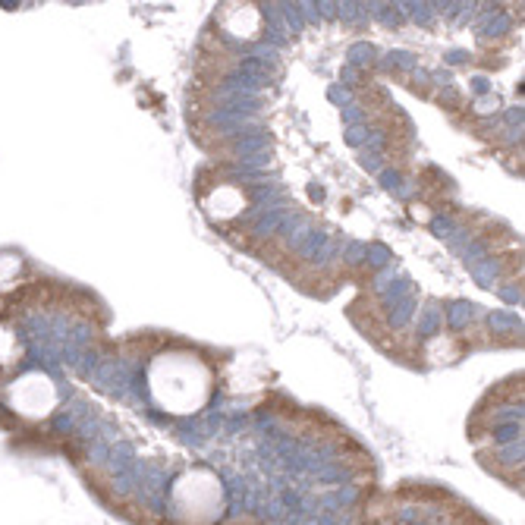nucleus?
<instances>
[{
    "label": "nucleus",
    "instance_id": "7ed1b4c3",
    "mask_svg": "<svg viewBox=\"0 0 525 525\" xmlns=\"http://www.w3.org/2000/svg\"><path fill=\"white\" fill-rule=\"evenodd\" d=\"M19 362H22L19 337H16V330L0 324V381L13 375V371L19 368Z\"/></svg>",
    "mask_w": 525,
    "mask_h": 525
},
{
    "label": "nucleus",
    "instance_id": "f03ea898",
    "mask_svg": "<svg viewBox=\"0 0 525 525\" xmlns=\"http://www.w3.org/2000/svg\"><path fill=\"white\" fill-rule=\"evenodd\" d=\"M10 406H13L19 416L42 418L57 406V387L51 384L48 375L28 371V375H22L19 381H13V387H10Z\"/></svg>",
    "mask_w": 525,
    "mask_h": 525
},
{
    "label": "nucleus",
    "instance_id": "f257e3e1",
    "mask_svg": "<svg viewBox=\"0 0 525 525\" xmlns=\"http://www.w3.org/2000/svg\"><path fill=\"white\" fill-rule=\"evenodd\" d=\"M148 390L157 409L170 416H192L211 400L214 371L189 349H167L148 365Z\"/></svg>",
    "mask_w": 525,
    "mask_h": 525
}]
</instances>
